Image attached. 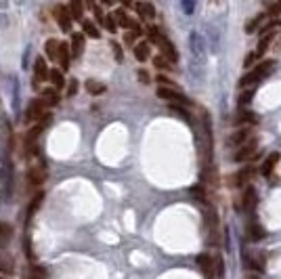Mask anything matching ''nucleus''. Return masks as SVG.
<instances>
[{
    "label": "nucleus",
    "mask_w": 281,
    "mask_h": 279,
    "mask_svg": "<svg viewBox=\"0 0 281 279\" xmlns=\"http://www.w3.org/2000/svg\"><path fill=\"white\" fill-rule=\"evenodd\" d=\"M86 91H88V95H103L105 93V84H101L97 80H88L86 82Z\"/></svg>",
    "instance_id": "27"
},
{
    "label": "nucleus",
    "mask_w": 281,
    "mask_h": 279,
    "mask_svg": "<svg viewBox=\"0 0 281 279\" xmlns=\"http://www.w3.org/2000/svg\"><path fill=\"white\" fill-rule=\"evenodd\" d=\"M158 97L166 99V101H172V105H191V101L183 95V93H178L176 88H166V86H160L158 88Z\"/></svg>",
    "instance_id": "2"
},
{
    "label": "nucleus",
    "mask_w": 281,
    "mask_h": 279,
    "mask_svg": "<svg viewBox=\"0 0 281 279\" xmlns=\"http://www.w3.org/2000/svg\"><path fill=\"white\" fill-rule=\"evenodd\" d=\"M69 50L74 59H80L84 53V34L82 32H74L72 34V42H69Z\"/></svg>",
    "instance_id": "10"
},
{
    "label": "nucleus",
    "mask_w": 281,
    "mask_h": 279,
    "mask_svg": "<svg viewBox=\"0 0 281 279\" xmlns=\"http://www.w3.org/2000/svg\"><path fill=\"white\" fill-rule=\"evenodd\" d=\"M15 264H13V258L11 256H7V254H0V271L3 273H13L15 269Z\"/></svg>",
    "instance_id": "29"
},
{
    "label": "nucleus",
    "mask_w": 281,
    "mask_h": 279,
    "mask_svg": "<svg viewBox=\"0 0 281 279\" xmlns=\"http://www.w3.org/2000/svg\"><path fill=\"white\" fill-rule=\"evenodd\" d=\"M48 69H46V61L42 59V57H38L36 61H34V88H38V82L40 80H44V78H48Z\"/></svg>",
    "instance_id": "12"
},
{
    "label": "nucleus",
    "mask_w": 281,
    "mask_h": 279,
    "mask_svg": "<svg viewBox=\"0 0 281 279\" xmlns=\"http://www.w3.org/2000/svg\"><path fill=\"white\" fill-rule=\"evenodd\" d=\"M277 13H281V5H269V15H277Z\"/></svg>",
    "instance_id": "41"
},
{
    "label": "nucleus",
    "mask_w": 281,
    "mask_h": 279,
    "mask_svg": "<svg viewBox=\"0 0 281 279\" xmlns=\"http://www.w3.org/2000/svg\"><path fill=\"white\" fill-rule=\"evenodd\" d=\"M183 9H185L187 13H193V9H195V5H193V3H183Z\"/></svg>",
    "instance_id": "44"
},
{
    "label": "nucleus",
    "mask_w": 281,
    "mask_h": 279,
    "mask_svg": "<svg viewBox=\"0 0 281 279\" xmlns=\"http://www.w3.org/2000/svg\"><path fill=\"white\" fill-rule=\"evenodd\" d=\"M138 80L143 82V84H149V74L145 69H138Z\"/></svg>",
    "instance_id": "40"
},
{
    "label": "nucleus",
    "mask_w": 281,
    "mask_h": 279,
    "mask_svg": "<svg viewBox=\"0 0 281 279\" xmlns=\"http://www.w3.org/2000/svg\"><path fill=\"white\" fill-rule=\"evenodd\" d=\"M279 154H277V151H275V154H271L269 158H266L264 160V164H262V168H260V172L264 174V176H269L273 170H275V166H277V162H279Z\"/></svg>",
    "instance_id": "19"
},
{
    "label": "nucleus",
    "mask_w": 281,
    "mask_h": 279,
    "mask_svg": "<svg viewBox=\"0 0 281 279\" xmlns=\"http://www.w3.org/2000/svg\"><path fill=\"white\" fill-rule=\"evenodd\" d=\"M134 57H136V61H147L149 57H151V48H149V44L147 42H140V44H136L134 46Z\"/></svg>",
    "instance_id": "21"
},
{
    "label": "nucleus",
    "mask_w": 281,
    "mask_h": 279,
    "mask_svg": "<svg viewBox=\"0 0 281 279\" xmlns=\"http://www.w3.org/2000/svg\"><path fill=\"white\" fill-rule=\"evenodd\" d=\"M59 44H61V42H57L55 38H48V40H46L44 50H46V57H48L50 61H57V55H59Z\"/></svg>",
    "instance_id": "22"
},
{
    "label": "nucleus",
    "mask_w": 281,
    "mask_h": 279,
    "mask_svg": "<svg viewBox=\"0 0 281 279\" xmlns=\"http://www.w3.org/2000/svg\"><path fill=\"white\" fill-rule=\"evenodd\" d=\"M237 122H239V124H241V122H252V124H256L258 118L254 116V113H250V111H241V109H239V113H237Z\"/></svg>",
    "instance_id": "32"
},
{
    "label": "nucleus",
    "mask_w": 281,
    "mask_h": 279,
    "mask_svg": "<svg viewBox=\"0 0 281 279\" xmlns=\"http://www.w3.org/2000/svg\"><path fill=\"white\" fill-rule=\"evenodd\" d=\"M262 21H264V15H256V17H254V19H252V21L248 23V28H246V30H248V34H252V32L256 30V28H258V25H260Z\"/></svg>",
    "instance_id": "35"
},
{
    "label": "nucleus",
    "mask_w": 281,
    "mask_h": 279,
    "mask_svg": "<svg viewBox=\"0 0 281 279\" xmlns=\"http://www.w3.org/2000/svg\"><path fill=\"white\" fill-rule=\"evenodd\" d=\"M113 19H116V23H118V25H122V28H126V30H132L136 36H140V34H143V30H140L138 21L130 19V17L126 15V13H124L122 9H118L116 13H113Z\"/></svg>",
    "instance_id": "4"
},
{
    "label": "nucleus",
    "mask_w": 281,
    "mask_h": 279,
    "mask_svg": "<svg viewBox=\"0 0 281 279\" xmlns=\"http://www.w3.org/2000/svg\"><path fill=\"white\" fill-rule=\"evenodd\" d=\"M147 36H149V40L153 42V44H162L164 42V34H162V30L160 28H156V25H149L147 28Z\"/></svg>",
    "instance_id": "24"
},
{
    "label": "nucleus",
    "mask_w": 281,
    "mask_h": 279,
    "mask_svg": "<svg viewBox=\"0 0 281 279\" xmlns=\"http://www.w3.org/2000/svg\"><path fill=\"white\" fill-rule=\"evenodd\" d=\"M69 57H72L69 44L61 42V44H59V55H57V61H59V67H61V72H67V69H69Z\"/></svg>",
    "instance_id": "13"
},
{
    "label": "nucleus",
    "mask_w": 281,
    "mask_h": 279,
    "mask_svg": "<svg viewBox=\"0 0 281 279\" xmlns=\"http://www.w3.org/2000/svg\"><path fill=\"white\" fill-rule=\"evenodd\" d=\"M273 40H275V32H273V28H266V30H264V34L260 36L256 50H254V55H256V59H260V57L266 53V48L271 46V42H273Z\"/></svg>",
    "instance_id": "8"
},
{
    "label": "nucleus",
    "mask_w": 281,
    "mask_h": 279,
    "mask_svg": "<svg viewBox=\"0 0 281 279\" xmlns=\"http://www.w3.org/2000/svg\"><path fill=\"white\" fill-rule=\"evenodd\" d=\"M67 84H69V86H67V97H74L76 93H78V82H76V80H69Z\"/></svg>",
    "instance_id": "39"
},
{
    "label": "nucleus",
    "mask_w": 281,
    "mask_h": 279,
    "mask_svg": "<svg viewBox=\"0 0 281 279\" xmlns=\"http://www.w3.org/2000/svg\"><path fill=\"white\" fill-rule=\"evenodd\" d=\"M197 264H199V269L201 273L206 275V277H214V258H210L208 254H199L197 256Z\"/></svg>",
    "instance_id": "16"
},
{
    "label": "nucleus",
    "mask_w": 281,
    "mask_h": 279,
    "mask_svg": "<svg viewBox=\"0 0 281 279\" xmlns=\"http://www.w3.org/2000/svg\"><path fill=\"white\" fill-rule=\"evenodd\" d=\"M11 233H13L11 227H9V225H5V223H0V248H5V246L9 244Z\"/></svg>",
    "instance_id": "28"
},
{
    "label": "nucleus",
    "mask_w": 281,
    "mask_h": 279,
    "mask_svg": "<svg viewBox=\"0 0 281 279\" xmlns=\"http://www.w3.org/2000/svg\"><path fill=\"white\" fill-rule=\"evenodd\" d=\"M69 15L76 21H84V17H82V3H72L69 5Z\"/></svg>",
    "instance_id": "31"
},
{
    "label": "nucleus",
    "mask_w": 281,
    "mask_h": 279,
    "mask_svg": "<svg viewBox=\"0 0 281 279\" xmlns=\"http://www.w3.org/2000/svg\"><path fill=\"white\" fill-rule=\"evenodd\" d=\"M46 181V168L44 166H32L28 170V183L30 187H40Z\"/></svg>",
    "instance_id": "9"
},
{
    "label": "nucleus",
    "mask_w": 281,
    "mask_h": 279,
    "mask_svg": "<svg viewBox=\"0 0 281 279\" xmlns=\"http://www.w3.org/2000/svg\"><path fill=\"white\" fill-rule=\"evenodd\" d=\"M134 9L143 19H153L156 17V7H153L151 3H138V5H134Z\"/></svg>",
    "instance_id": "17"
},
{
    "label": "nucleus",
    "mask_w": 281,
    "mask_h": 279,
    "mask_svg": "<svg viewBox=\"0 0 281 279\" xmlns=\"http://www.w3.org/2000/svg\"><path fill=\"white\" fill-rule=\"evenodd\" d=\"M225 273V264L221 256H214V277H221Z\"/></svg>",
    "instance_id": "34"
},
{
    "label": "nucleus",
    "mask_w": 281,
    "mask_h": 279,
    "mask_svg": "<svg viewBox=\"0 0 281 279\" xmlns=\"http://www.w3.org/2000/svg\"><path fill=\"white\" fill-rule=\"evenodd\" d=\"M48 78H50V82H53V88H55V91H59V88L65 86V78H63V72L53 69V72L48 74Z\"/></svg>",
    "instance_id": "25"
},
{
    "label": "nucleus",
    "mask_w": 281,
    "mask_h": 279,
    "mask_svg": "<svg viewBox=\"0 0 281 279\" xmlns=\"http://www.w3.org/2000/svg\"><path fill=\"white\" fill-rule=\"evenodd\" d=\"M258 158V143L256 141H250L246 145H241L237 149V154L233 156L235 162H248V160H256Z\"/></svg>",
    "instance_id": "3"
},
{
    "label": "nucleus",
    "mask_w": 281,
    "mask_h": 279,
    "mask_svg": "<svg viewBox=\"0 0 281 279\" xmlns=\"http://www.w3.org/2000/svg\"><path fill=\"white\" fill-rule=\"evenodd\" d=\"M111 46H113V50H116V59H118V61H122V48H120V44L113 42Z\"/></svg>",
    "instance_id": "43"
},
{
    "label": "nucleus",
    "mask_w": 281,
    "mask_h": 279,
    "mask_svg": "<svg viewBox=\"0 0 281 279\" xmlns=\"http://www.w3.org/2000/svg\"><path fill=\"white\" fill-rule=\"evenodd\" d=\"M55 17H57V23H59V28L63 32H69L72 30V15H69V9L65 5H57Z\"/></svg>",
    "instance_id": "6"
},
{
    "label": "nucleus",
    "mask_w": 281,
    "mask_h": 279,
    "mask_svg": "<svg viewBox=\"0 0 281 279\" xmlns=\"http://www.w3.org/2000/svg\"><path fill=\"white\" fill-rule=\"evenodd\" d=\"M254 174H256V170H254L252 166L241 168V170H237V172L231 176V181H229V183H231V187H246Z\"/></svg>",
    "instance_id": "5"
},
{
    "label": "nucleus",
    "mask_w": 281,
    "mask_h": 279,
    "mask_svg": "<svg viewBox=\"0 0 281 279\" xmlns=\"http://www.w3.org/2000/svg\"><path fill=\"white\" fill-rule=\"evenodd\" d=\"M30 275H32V279H46V269L44 267H32Z\"/></svg>",
    "instance_id": "36"
},
{
    "label": "nucleus",
    "mask_w": 281,
    "mask_h": 279,
    "mask_svg": "<svg viewBox=\"0 0 281 279\" xmlns=\"http://www.w3.org/2000/svg\"><path fill=\"white\" fill-rule=\"evenodd\" d=\"M42 109H44V103L40 99H34L32 103H30V107H28V111H25V122H36V120H40V116H42Z\"/></svg>",
    "instance_id": "11"
},
{
    "label": "nucleus",
    "mask_w": 281,
    "mask_h": 279,
    "mask_svg": "<svg viewBox=\"0 0 281 279\" xmlns=\"http://www.w3.org/2000/svg\"><path fill=\"white\" fill-rule=\"evenodd\" d=\"M248 235H250V239H252V242H260V239H264L266 237V231L262 229V227L258 225V223H250L248 225Z\"/></svg>",
    "instance_id": "18"
},
{
    "label": "nucleus",
    "mask_w": 281,
    "mask_h": 279,
    "mask_svg": "<svg viewBox=\"0 0 281 279\" xmlns=\"http://www.w3.org/2000/svg\"><path fill=\"white\" fill-rule=\"evenodd\" d=\"M189 193L193 195V197H197L201 204H208V197H206V191H203V185H195V187H191L189 189Z\"/></svg>",
    "instance_id": "30"
},
{
    "label": "nucleus",
    "mask_w": 281,
    "mask_h": 279,
    "mask_svg": "<svg viewBox=\"0 0 281 279\" xmlns=\"http://www.w3.org/2000/svg\"><path fill=\"white\" fill-rule=\"evenodd\" d=\"M82 34H86V36H91V38H101V34H99V30H97V25L95 23H91L88 19H84L82 21Z\"/></svg>",
    "instance_id": "26"
},
{
    "label": "nucleus",
    "mask_w": 281,
    "mask_h": 279,
    "mask_svg": "<svg viewBox=\"0 0 281 279\" xmlns=\"http://www.w3.org/2000/svg\"><path fill=\"white\" fill-rule=\"evenodd\" d=\"M105 28H107L111 34H116L118 23H116V19H113V15H107V17H105Z\"/></svg>",
    "instance_id": "37"
},
{
    "label": "nucleus",
    "mask_w": 281,
    "mask_h": 279,
    "mask_svg": "<svg viewBox=\"0 0 281 279\" xmlns=\"http://www.w3.org/2000/svg\"><path fill=\"white\" fill-rule=\"evenodd\" d=\"M252 95H254V88L246 91L244 95H239V107H241V105H248V103H250V99H252Z\"/></svg>",
    "instance_id": "38"
},
{
    "label": "nucleus",
    "mask_w": 281,
    "mask_h": 279,
    "mask_svg": "<svg viewBox=\"0 0 281 279\" xmlns=\"http://www.w3.org/2000/svg\"><path fill=\"white\" fill-rule=\"evenodd\" d=\"M250 141H252V130H250V128H241V130L233 132L231 138H229V143H231V145H237V147L246 145V143H250Z\"/></svg>",
    "instance_id": "14"
},
{
    "label": "nucleus",
    "mask_w": 281,
    "mask_h": 279,
    "mask_svg": "<svg viewBox=\"0 0 281 279\" xmlns=\"http://www.w3.org/2000/svg\"><path fill=\"white\" fill-rule=\"evenodd\" d=\"M134 38H136V34H134V32L126 34V42H134Z\"/></svg>",
    "instance_id": "45"
},
{
    "label": "nucleus",
    "mask_w": 281,
    "mask_h": 279,
    "mask_svg": "<svg viewBox=\"0 0 281 279\" xmlns=\"http://www.w3.org/2000/svg\"><path fill=\"white\" fill-rule=\"evenodd\" d=\"M160 46H162V50H164V57H168V59H170V61H174V63L178 61V53H176V46H174V44H172V42L168 40V38H164V42H162Z\"/></svg>",
    "instance_id": "20"
},
{
    "label": "nucleus",
    "mask_w": 281,
    "mask_h": 279,
    "mask_svg": "<svg viewBox=\"0 0 281 279\" xmlns=\"http://www.w3.org/2000/svg\"><path fill=\"white\" fill-rule=\"evenodd\" d=\"M258 204V195H256V189L254 187H248L246 189V195H244V204H241V208H244L246 212H254V208H256Z\"/></svg>",
    "instance_id": "15"
},
{
    "label": "nucleus",
    "mask_w": 281,
    "mask_h": 279,
    "mask_svg": "<svg viewBox=\"0 0 281 279\" xmlns=\"http://www.w3.org/2000/svg\"><path fill=\"white\" fill-rule=\"evenodd\" d=\"M256 61H258V59H256V55H254V53H252V55H250V57L246 59V67H252V65H254V63H256Z\"/></svg>",
    "instance_id": "42"
},
{
    "label": "nucleus",
    "mask_w": 281,
    "mask_h": 279,
    "mask_svg": "<svg viewBox=\"0 0 281 279\" xmlns=\"http://www.w3.org/2000/svg\"><path fill=\"white\" fill-rule=\"evenodd\" d=\"M279 48H281V40H279Z\"/></svg>",
    "instance_id": "46"
},
{
    "label": "nucleus",
    "mask_w": 281,
    "mask_h": 279,
    "mask_svg": "<svg viewBox=\"0 0 281 279\" xmlns=\"http://www.w3.org/2000/svg\"><path fill=\"white\" fill-rule=\"evenodd\" d=\"M42 103L44 105H57L59 103V95L55 88H46V91H42Z\"/></svg>",
    "instance_id": "23"
},
{
    "label": "nucleus",
    "mask_w": 281,
    "mask_h": 279,
    "mask_svg": "<svg viewBox=\"0 0 281 279\" xmlns=\"http://www.w3.org/2000/svg\"><path fill=\"white\" fill-rule=\"evenodd\" d=\"M273 69H275V59H266V61L258 63L256 67H254L252 72H248L244 78L239 80V88H248V86H252V84L262 82L266 76H271Z\"/></svg>",
    "instance_id": "1"
},
{
    "label": "nucleus",
    "mask_w": 281,
    "mask_h": 279,
    "mask_svg": "<svg viewBox=\"0 0 281 279\" xmlns=\"http://www.w3.org/2000/svg\"><path fill=\"white\" fill-rule=\"evenodd\" d=\"M153 65H156L158 69H162V72H168V69H172L170 67V63L166 61L162 55H158V57H153Z\"/></svg>",
    "instance_id": "33"
},
{
    "label": "nucleus",
    "mask_w": 281,
    "mask_h": 279,
    "mask_svg": "<svg viewBox=\"0 0 281 279\" xmlns=\"http://www.w3.org/2000/svg\"><path fill=\"white\" fill-rule=\"evenodd\" d=\"M206 229H208V235H210V244H219V219H216V214L210 210L206 212Z\"/></svg>",
    "instance_id": "7"
}]
</instances>
